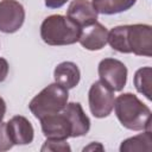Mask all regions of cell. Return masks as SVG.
Returning <instances> with one entry per match:
<instances>
[{
  "label": "cell",
  "mask_w": 152,
  "mask_h": 152,
  "mask_svg": "<svg viewBox=\"0 0 152 152\" xmlns=\"http://www.w3.org/2000/svg\"><path fill=\"white\" fill-rule=\"evenodd\" d=\"M68 89L55 82L45 87L31 100L28 109L39 120L46 115L62 112L68 103Z\"/></svg>",
  "instance_id": "obj_4"
},
{
  "label": "cell",
  "mask_w": 152,
  "mask_h": 152,
  "mask_svg": "<svg viewBox=\"0 0 152 152\" xmlns=\"http://www.w3.org/2000/svg\"><path fill=\"white\" fill-rule=\"evenodd\" d=\"M39 121L42 132L46 139L66 140L68 138H71V124L63 110L56 114L46 115L39 119Z\"/></svg>",
  "instance_id": "obj_8"
},
{
  "label": "cell",
  "mask_w": 152,
  "mask_h": 152,
  "mask_svg": "<svg viewBox=\"0 0 152 152\" xmlns=\"http://www.w3.org/2000/svg\"><path fill=\"white\" fill-rule=\"evenodd\" d=\"M151 84H152V69L144 66L134 74V86L138 93L142 94L147 100H151Z\"/></svg>",
  "instance_id": "obj_16"
},
{
  "label": "cell",
  "mask_w": 152,
  "mask_h": 152,
  "mask_svg": "<svg viewBox=\"0 0 152 152\" xmlns=\"http://www.w3.org/2000/svg\"><path fill=\"white\" fill-rule=\"evenodd\" d=\"M12 146H13V142L11 141V139L8 137L6 122L0 121V152L8 151L12 148Z\"/></svg>",
  "instance_id": "obj_18"
},
{
  "label": "cell",
  "mask_w": 152,
  "mask_h": 152,
  "mask_svg": "<svg viewBox=\"0 0 152 152\" xmlns=\"http://www.w3.org/2000/svg\"><path fill=\"white\" fill-rule=\"evenodd\" d=\"M112 49L121 53L137 56H152V27L147 24L120 25L108 32V42Z\"/></svg>",
  "instance_id": "obj_1"
},
{
  "label": "cell",
  "mask_w": 152,
  "mask_h": 152,
  "mask_svg": "<svg viewBox=\"0 0 152 152\" xmlns=\"http://www.w3.org/2000/svg\"><path fill=\"white\" fill-rule=\"evenodd\" d=\"M25 10L17 0L0 1V31L4 33H14L24 24Z\"/></svg>",
  "instance_id": "obj_7"
},
{
  "label": "cell",
  "mask_w": 152,
  "mask_h": 152,
  "mask_svg": "<svg viewBox=\"0 0 152 152\" xmlns=\"http://www.w3.org/2000/svg\"><path fill=\"white\" fill-rule=\"evenodd\" d=\"M97 14L99 13L88 0H72L66 11V17L81 28L96 23Z\"/></svg>",
  "instance_id": "obj_11"
},
{
  "label": "cell",
  "mask_w": 152,
  "mask_h": 152,
  "mask_svg": "<svg viewBox=\"0 0 152 152\" xmlns=\"http://www.w3.org/2000/svg\"><path fill=\"white\" fill-rule=\"evenodd\" d=\"M53 78L55 82L64 87L65 89L75 88L81 78V72L78 66L74 62H62L59 63L53 70Z\"/></svg>",
  "instance_id": "obj_13"
},
{
  "label": "cell",
  "mask_w": 152,
  "mask_h": 152,
  "mask_svg": "<svg viewBox=\"0 0 152 152\" xmlns=\"http://www.w3.org/2000/svg\"><path fill=\"white\" fill-rule=\"evenodd\" d=\"M8 137L13 145H28L33 141L34 129L32 124L21 115H15L6 122Z\"/></svg>",
  "instance_id": "obj_9"
},
{
  "label": "cell",
  "mask_w": 152,
  "mask_h": 152,
  "mask_svg": "<svg viewBox=\"0 0 152 152\" xmlns=\"http://www.w3.org/2000/svg\"><path fill=\"white\" fill-rule=\"evenodd\" d=\"M81 27L66 15L52 14L46 17L40 25V37L44 43L52 46L71 45L78 42Z\"/></svg>",
  "instance_id": "obj_3"
},
{
  "label": "cell",
  "mask_w": 152,
  "mask_h": 152,
  "mask_svg": "<svg viewBox=\"0 0 152 152\" xmlns=\"http://www.w3.org/2000/svg\"><path fill=\"white\" fill-rule=\"evenodd\" d=\"M100 81L109 87L113 91H121L127 82L126 65L115 58H104L97 68Z\"/></svg>",
  "instance_id": "obj_6"
},
{
  "label": "cell",
  "mask_w": 152,
  "mask_h": 152,
  "mask_svg": "<svg viewBox=\"0 0 152 152\" xmlns=\"http://www.w3.org/2000/svg\"><path fill=\"white\" fill-rule=\"evenodd\" d=\"M114 91L103 82L95 81L88 93V102L90 113L99 119L108 116L114 108Z\"/></svg>",
  "instance_id": "obj_5"
},
{
  "label": "cell",
  "mask_w": 152,
  "mask_h": 152,
  "mask_svg": "<svg viewBox=\"0 0 152 152\" xmlns=\"http://www.w3.org/2000/svg\"><path fill=\"white\" fill-rule=\"evenodd\" d=\"M69 0H45V6L49 8H59Z\"/></svg>",
  "instance_id": "obj_20"
},
{
  "label": "cell",
  "mask_w": 152,
  "mask_h": 152,
  "mask_svg": "<svg viewBox=\"0 0 152 152\" xmlns=\"http://www.w3.org/2000/svg\"><path fill=\"white\" fill-rule=\"evenodd\" d=\"M78 42L87 50H101L108 42V30L101 23L96 21L89 26L81 28Z\"/></svg>",
  "instance_id": "obj_10"
},
{
  "label": "cell",
  "mask_w": 152,
  "mask_h": 152,
  "mask_svg": "<svg viewBox=\"0 0 152 152\" xmlns=\"http://www.w3.org/2000/svg\"><path fill=\"white\" fill-rule=\"evenodd\" d=\"M5 114H6V102H5V100L0 96V121H2Z\"/></svg>",
  "instance_id": "obj_22"
},
{
  "label": "cell",
  "mask_w": 152,
  "mask_h": 152,
  "mask_svg": "<svg viewBox=\"0 0 152 152\" xmlns=\"http://www.w3.org/2000/svg\"><path fill=\"white\" fill-rule=\"evenodd\" d=\"M115 115L120 124L131 131L151 129V109L137 95L124 93L114 101Z\"/></svg>",
  "instance_id": "obj_2"
},
{
  "label": "cell",
  "mask_w": 152,
  "mask_h": 152,
  "mask_svg": "<svg viewBox=\"0 0 152 152\" xmlns=\"http://www.w3.org/2000/svg\"><path fill=\"white\" fill-rule=\"evenodd\" d=\"M135 1L137 0H93L91 5L97 13L112 15L129 10Z\"/></svg>",
  "instance_id": "obj_15"
},
{
  "label": "cell",
  "mask_w": 152,
  "mask_h": 152,
  "mask_svg": "<svg viewBox=\"0 0 152 152\" xmlns=\"http://www.w3.org/2000/svg\"><path fill=\"white\" fill-rule=\"evenodd\" d=\"M63 113L66 115L71 124V138L83 137L90 129V120L83 112L81 103L69 102L63 109Z\"/></svg>",
  "instance_id": "obj_12"
},
{
  "label": "cell",
  "mask_w": 152,
  "mask_h": 152,
  "mask_svg": "<svg viewBox=\"0 0 152 152\" xmlns=\"http://www.w3.org/2000/svg\"><path fill=\"white\" fill-rule=\"evenodd\" d=\"M151 152L152 151V133L151 129L144 131L135 137H131L124 140L120 145V152Z\"/></svg>",
  "instance_id": "obj_14"
},
{
  "label": "cell",
  "mask_w": 152,
  "mask_h": 152,
  "mask_svg": "<svg viewBox=\"0 0 152 152\" xmlns=\"http://www.w3.org/2000/svg\"><path fill=\"white\" fill-rule=\"evenodd\" d=\"M94 150L103 151V146H102L101 144H99V142H91V144H89L88 146H86V147L83 148L84 152H86V151H94Z\"/></svg>",
  "instance_id": "obj_21"
},
{
  "label": "cell",
  "mask_w": 152,
  "mask_h": 152,
  "mask_svg": "<svg viewBox=\"0 0 152 152\" xmlns=\"http://www.w3.org/2000/svg\"><path fill=\"white\" fill-rule=\"evenodd\" d=\"M42 152L52 151V152H70L71 147L66 142V140H56V139H46V141L40 147Z\"/></svg>",
  "instance_id": "obj_17"
},
{
  "label": "cell",
  "mask_w": 152,
  "mask_h": 152,
  "mask_svg": "<svg viewBox=\"0 0 152 152\" xmlns=\"http://www.w3.org/2000/svg\"><path fill=\"white\" fill-rule=\"evenodd\" d=\"M8 69H10V65H8V62L0 57V83L4 82L8 75Z\"/></svg>",
  "instance_id": "obj_19"
}]
</instances>
